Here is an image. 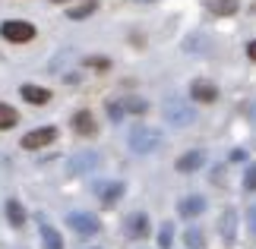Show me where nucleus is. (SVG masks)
Listing matches in <instances>:
<instances>
[{"instance_id":"obj_1","label":"nucleus","mask_w":256,"mask_h":249,"mask_svg":"<svg viewBox=\"0 0 256 249\" xmlns=\"http://www.w3.org/2000/svg\"><path fill=\"white\" fill-rule=\"evenodd\" d=\"M162 129H155V126H146V123H136L130 126V136H126V142H130V148L136 155H149L155 152V148L162 145Z\"/></svg>"},{"instance_id":"obj_2","label":"nucleus","mask_w":256,"mask_h":249,"mask_svg":"<svg viewBox=\"0 0 256 249\" xmlns=\"http://www.w3.org/2000/svg\"><path fill=\"white\" fill-rule=\"evenodd\" d=\"M162 114H164V120H168L171 126H190V123L196 120V111H193V107L184 101V98H177V95L164 98Z\"/></svg>"},{"instance_id":"obj_3","label":"nucleus","mask_w":256,"mask_h":249,"mask_svg":"<svg viewBox=\"0 0 256 249\" xmlns=\"http://www.w3.org/2000/svg\"><path fill=\"white\" fill-rule=\"evenodd\" d=\"M0 35L13 44H26L35 38V25L26 22V19H6V22H0Z\"/></svg>"},{"instance_id":"obj_4","label":"nucleus","mask_w":256,"mask_h":249,"mask_svg":"<svg viewBox=\"0 0 256 249\" xmlns=\"http://www.w3.org/2000/svg\"><path fill=\"white\" fill-rule=\"evenodd\" d=\"M98 152H92V148H82V152H76L70 158V164H66V171H70L73 177H82V174H92L95 167H98Z\"/></svg>"},{"instance_id":"obj_5","label":"nucleus","mask_w":256,"mask_h":249,"mask_svg":"<svg viewBox=\"0 0 256 249\" xmlns=\"http://www.w3.org/2000/svg\"><path fill=\"white\" fill-rule=\"evenodd\" d=\"M66 224L73 227L76 234H82V237H92V234H98V218L95 215H88V212H70L66 215Z\"/></svg>"},{"instance_id":"obj_6","label":"nucleus","mask_w":256,"mask_h":249,"mask_svg":"<svg viewBox=\"0 0 256 249\" xmlns=\"http://www.w3.org/2000/svg\"><path fill=\"white\" fill-rule=\"evenodd\" d=\"M54 139H57V129L54 126H42V129H32V133L22 136V148H26V152H35V148L51 145Z\"/></svg>"},{"instance_id":"obj_7","label":"nucleus","mask_w":256,"mask_h":249,"mask_svg":"<svg viewBox=\"0 0 256 249\" xmlns=\"http://www.w3.org/2000/svg\"><path fill=\"white\" fill-rule=\"evenodd\" d=\"M190 98H193V101H200V104H212V101H218V85H212L209 79H193Z\"/></svg>"},{"instance_id":"obj_8","label":"nucleus","mask_w":256,"mask_h":249,"mask_svg":"<svg viewBox=\"0 0 256 249\" xmlns=\"http://www.w3.org/2000/svg\"><path fill=\"white\" fill-rule=\"evenodd\" d=\"M202 164H206V152H202V148H193V152H186V155L177 158L174 167H177V174H196Z\"/></svg>"},{"instance_id":"obj_9","label":"nucleus","mask_w":256,"mask_h":249,"mask_svg":"<svg viewBox=\"0 0 256 249\" xmlns=\"http://www.w3.org/2000/svg\"><path fill=\"white\" fill-rule=\"evenodd\" d=\"M218 231H222V240L224 243H234V237H238V212L234 208H224L222 218H218Z\"/></svg>"},{"instance_id":"obj_10","label":"nucleus","mask_w":256,"mask_h":249,"mask_svg":"<svg viewBox=\"0 0 256 249\" xmlns=\"http://www.w3.org/2000/svg\"><path fill=\"white\" fill-rule=\"evenodd\" d=\"M126 237H133V240H142L146 234H149V215H142V212H133L130 218H126Z\"/></svg>"},{"instance_id":"obj_11","label":"nucleus","mask_w":256,"mask_h":249,"mask_svg":"<svg viewBox=\"0 0 256 249\" xmlns=\"http://www.w3.org/2000/svg\"><path fill=\"white\" fill-rule=\"evenodd\" d=\"M177 212H180V218H200L206 212V199L202 196H184L177 202Z\"/></svg>"},{"instance_id":"obj_12","label":"nucleus","mask_w":256,"mask_h":249,"mask_svg":"<svg viewBox=\"0 0 256 249\" xmlns=\"http://www.w3.org/2000/svg\"><path fill=\"white\" fill-rule=\"evenodd\" d=\"M19 95H22L28 104H38V107L51 101V92H48V88H42V85H32V82H26L22 88H19Z\"/></svg>"},{"instance_id":"obj_13","label":"nucleus","mask_w":256,"mask_h":249,"mask_svg":"<svg viewBox=\"0 0 256 249\" xmlns=\"http://www.w3.org/2000/svg\"><path fill=\"white\" fill-rule=\"evenodd\" d=\"M73 129L80 136H95L98 133V123H95V117L88 114V111H76L73 114Z\"/></svg>"},{"instance_id":"obj_14","label":"nucleus","mask_w":256,"mask_h":249,"mask_svg":"<svg viewBox=\"0 0 256 249\" xmlns=\"http://www.w3.org/2000/svg\"><path fill=\"white\" fill-rule=\"evenodd\" d=\"M206 9L215 16H234L240 9V0H206Z\"/></svg>"},{"instance_id":"obj_15","label":"nucleus","mask_w":256,"mask_h":249,"mask_svg":"<svg viewBox=\"0 0 256 249\" xmlns=\"http://www.w3.org/2000/svg\"><path fill=\"white\" fill-rule=\"evenodd\" d=\"M6 221H10V227H22L26 224V208H22V202L19 199H6Z\"/></svg>"},{"instance_id":"obj_16","label":"nucleus","mask_w":256,"mask_h":249,"mask_svg":"<svg viewBox=\"0 0 256 249\" xmlns=\"http://www.w3.org/2000/svg\"><path fill=\"white\" fill-rule=\"evenodd\" d=\"M120 196H124V183H120V180H114V183H102V186H98V199H102L104 205H114Z\"/></svg>"},{"instance_id":"obj_17","label":"nucleus","mask_w":256,"mask_h":249,"mask_svg":"<svg viewBox=\"0 0 256 249\" xmlns=\"http://www.w3.org/2000/svg\"><path fill=\"white\" fill-rule=\"evenodd\" d=\"M42 243L44 249H64V237L54 231V224H48L44 218H42Z\"/></svg>"},{"instance_id":"obj_18","label":"nucleus","mask_w":256,"mask_h":249,"mask_svg":"<svg viewBox=\"0 0 256 249\" xmlns=\"http://www.w3.org/2000/svg\"><path fill=\"white\" fill-rule=\"evenodd\" d=\"M95 9H98V0H82V3H76V6L66 9V16H70L73 22H80V19H88Z\"/></svg>"},{"instance_id":"obj_19","label":"nucleus","mask_w":256,"mask_h":249,"mask_svg":"<svg viewBox=\"0 0 256 249\" xmlns=\"http://www.w3.org/2000/svg\"><path fill=\"white\" fill-rule=\"evenodd\" d=\"M184 243H186V249H206V234H202V227L190 224V227H186V234H184Z\"/></svg>"},{"instance_id":"obj_20","label":"nucleus","mask_w":256,"mask_h":249,"mask_svg":"<svg viewBox=\"0 0 256 249\" xmlns=\"http://www.w3.org/2000/svg\"><path fill=\"white\" fill-rule=\"evenodd\" d=\"M16 123H19V114H16L10 104H4V101H0V129L6 133V129H13Z\"/></svg>"},{"instance_id":"obj_21","label":"nucleus","mask_w":256,"mask_h":249,"mask_svg":"<svg viewBox=\"0 0 256 249\" xmlns=\"http://www.w3.org/2000/svg\"><path fill=\"white\" fill-rule=\"evenodd\" d=\"M120 104H124V111H126V114H146V107H149V104L142 101V98H124Z\"/></svg>"},{"instance_id":"obj_22","label":"nucleus","mask_w":256,"mask_h":249,"mask_svg":"<svg viewBox=\"0 0 256 249\" xmlns=\"http://www.w3.org/2000/svg\"><path fill=\"white\" fill-rule=\"evenodd\" d=\"M171 240H174V224L164 221L162 231H158V246H162V249H171Z\"/></svg>"},{"instance_id":"obj_23","label":"nucleus","mask_w":256,"mask_h":249,"mask_svg":"<svg viewBox=\"0 0 256 249\" xmlns=\"http://www.w3.org/2000/svg\"><path fill=\"white\" fill-rule=\"evenodd\" d=\"M244 189H247V193H256V164H250L247 174H244Z\"/></svg>"},{"instance_id":"obj_24","label":"nucleus","mask_w":256,"mask_h":249,"mask_svg":"<svg viewBox=\"0 0 256 249\" xmlns=\"http://www.w3.org/2000/svg\"><path fill=\"white\" fill-rule=\"evenodd\" d=\"M86 66H92V69H111V60H108V57H86Z\"/></svg>"},{"instance_id":"obj_25","label":"nucleus","mask_w":256,"mask_h":249,"mask_svg":"<svg viewBox=\"0 0 256 249\" xmlns=\"http://www.w3.org/2000/svg\"><path fill=\"white\" fill-rule=\"evenodd\" d=\"M108 114H111V120L117 123L124 117V104H117V101H108Z\"/></svg>"},{"instance_id":"obj_26","label":"nucleus","mask_w":256,"mask_h":249,"mask_svg":"<svg viewBox=\"0 0 256 249\" xmlns=\"http://www.w3.org/2000/svg\"><path fill=\"white\" fill-rule=\"evenodd\" d=\"M247 221H250V234L256 237V205H250V212H247Z\"/></svg>"},{"instance_id":"obj_27","label":"nucleus","mask_w":256,"mask_h":249,"mask_svg":"<svg viewBox=\"0 0 256 249\" xmlns=\"http://www.w3.org/2000/svg\"><path fill=\"white\" fill-rule=\"evenodd\" d=\"M247 57H250V60H256V41L247 44Z\"/></svg>"},{"instance_id":"obj_28","label":"nucleus","mask_w":256,"mask_h":249,"mask_svg":"<svg viewBox=\"0 0 256 249\" xmlns=\"http://www.w3.org/2000/svg\"><path fill=\"white\" fill-rule=\"evenodd\" d=\"M136 3H155V0H136Z\"/></svg>"},{"instance_id":"obj_29","label":"nucleus","mask_w":256,"mask_h":249,"mask_svg":"<svg viewBox=\"0 0 256 249\" xmlns=\"http://www.w3.org/2000/svg\"><path fill=\"white\" fill-rule=\"evenodd\" d=\"M250 114H253V117H256V104H253V107H250Z\"/></svg>"},{"instance_id":"obj_30","label":"nucleus","mask_w":256,"mask_h":249,"mask_svg":"<svg viewBox=\"0 0 256 249\" xmlns=\"http://www.w3.org/2000/svg\"><path fill=\"white\" fill-rule=\"evenodd\" d=\"M51 3H66V0H51Z\"/></svg>"}]
</instances>
